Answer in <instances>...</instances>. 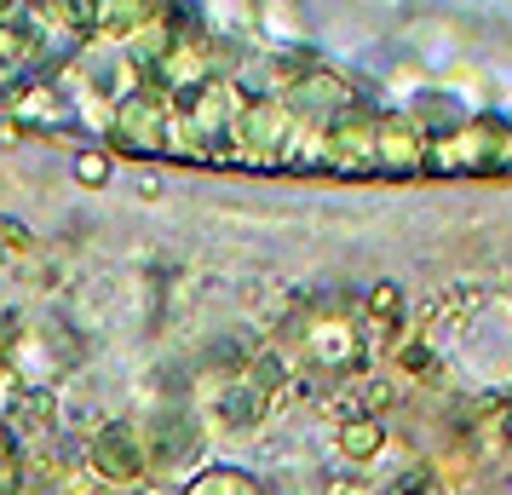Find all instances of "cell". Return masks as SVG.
Wrapping results in <instances>:
<instances>
[{"instance_id":"6da1fadb","label":"cell","mask_w":512,"mask_h":495,"mask_svg":"<svg viewBox=\"0 0 512 495\" xmlns=\"http://www.w3.org/2000/svg\"><path fill=\"white\" fill-rule=\"evenodd\" d=\"M507 139H512L507 121L466 116L455 133H438L426 144V162L438 173H489V167H507Z\"/></svg>"},{"instance_id":"7a4b0ae2","label":"cell","mask_w":512,"mask_h":495,"mask_svg":"<svg viewBox=\"0 0 512 495\" xmlns=\"http://www.w3.org/2000/svg\"><path fill=\"white\" fill-rule=\"evenodd\" d=\"M305 357L328 375H357L369 363V334L351 306H317L305 317Z\"/></svg>"},{"instance_id":"3957f363","label":"cell","mask_w":512,"mask_h":495,"mask_svg":"<svg viewBox=\"0 0 512 495\" xmlns=\"http://www.w3.org/2000/svg\"><path fill=\"white\" fill-rule=\"evenodd\" d=\"M173 116H179V104L150 81V87H139L133 98H121L116 104V116H110V139H116L121 150H133V156H156V150L173 144Z\"/></svg>"},{"instance_id":"277c9868","label":"cell","mask_w":512,"mask_h":495,"mask_svg":"<svg viewBox=\"0 0 512 495\" xmlns=\"http://www.w3.org/2000/svg\"><path fill=\"white\" fill-rule=\"evenodd\" d=\"M294 133H300V116H294L282 98H248L242 116H236L231 144L254 167H271V162H288V156H294Z\"/></svg>"},{"instance_id":"5b68a950","label":"cell","mask_w":512,"mask_h":495,"mask_svg":"<svg viewBox=\"0 0 512 495\" xmlns=\"http://www.w3.org/2000/svg\"><path fill=\"white\" fill-rule=\"evenodd\" d=\"M93 472L98 478H110V484H139L144 472H150V449H144V432L127 421H110L104 432L93 438Z\"/></svg>"},{"instance_id":"8992f818","label":"cell","mask_w":512,"mask_h":495,"mask_svg":"<svg viewBox=\"0 0 512 495\" xmlns=\"http://www.w3.org/2000/svg\"><path fill=\"white\" fill-rule=\"evenodd\" d=\"M144 449H150V467L156 472H173V467H185L190 455L202 449V426L190 421L185 409H162L156 426L144 432Z\"/></svg>"},{"instance_id":"52a82bcc","label":"cell","mask_w":512,"mask_h":495,"mask_svg":"<svg viewBox=\"0 0 512 495\" xmlns=\"http://www.w3.org/2000/svg\"><path fill=\"white\" fill-rule=\"evenodd\" d=\"M426 162V139H420L415 116H374V167H392V173H409V167Z\"/></svg>"},{"instance_id":"ba28073f","label":"cell","mask_w":512,"mask_h":495,"mask_svg":"<svg viewBox=\"0 0 512 495\" xmlns=\"http://www.w3.org/2000/svg\"><path fill=\"white\" fill-rule=\"evenodd\" d=\"M328 167H346V173L374 167V116L351 110L346 121L328 127Z\"/></svg>"},{"instance_id":"9c48e42d","label":"cell","mask_w":512,"mask_h":495,"mask_svg":"<svg viewBox=\"0 0 512 495\" xmlns=\"http://www.w3.org/2000/svg\"><path fill=\"white\" fill-rule=\"evenodd\" d=\"M6 116H18L24 127H64L70 121V104L52 81H18L12 98H6Z\"/></svg>"},{"instance_id":"30bf717a","label":"cell","mask_w":512,"mask_h":495,"mask_svg":"<svg viewBox=\"0 0 512 495\" xmlns=\"http://www.w3.org/2000/svg\"><path fill=\"white\" fill-rule=\"evenodd\" d=\"M185 495H265V490H259L254 472H242V467H208L190 478Z\"/></svg>"},{"instance_id":"8fae6325","label":"cell","mask_w":512,"mask_h":495,"mask_svg":"<svg viewBox=\"0 0 512 495\" xmlns=\"http://www.w3.org/2000/svg\"><path fill=\"white\" fill-rule=\"evenodd\" d=\"M380 444H386V426L374 421V415H357V421L340 426V455L346 461H374Z\"/></svg>"},{"instance_id":"7c38bea8","label":"cell","mask_w":512,"mask_h":495,"mask_svg":"<svg viewBox=\"0 0 512 495\" xmlns=\"http://www.w3.org/2000/svg\"><path fill=\"white\" fill-rule=\"evenodd\" d=\"M369 317H374V323H397V317H403V288H397V283H374Z\"/></svg>"},{"instance_id":"4fadbf2b","label":"cell","mask_w":512,"mask_h":495,"mask_svg":"<svg viewBox=\"0 0 512 495\" xmlns=\"http://www.w3.org/2000/svg\"><path fill=\"white\" fill-rule=\"evenodd\" d=\"M75 179H81V185H110V156H104V150H81V156H75Z\"/></svg>"},{"instance_id":"5bb4252c","label":"cell","mask_w":512,"mask_h":495,"mask_svg":"<svg viewBox=\"0 0 512 495\" xmlns=\"http://www.w3.org/2000/svg\"><path fill=\"white\" fill-rule=\"evenodd\" d=\"M18 490V444H12V426H0V495Z\"/></svg>"},{"instance_id":"9a60e30c","label":"cell","mask_w":512,"mask_h":495,"mask_svg":"<svg viewBox=\"0 0 512 495\" xmlns=\"http://www.w3.org/2000/svg\"><path fill=\"white\" fill-rule=\"evenodd\" d=\"M18 403H24V380H18L12 369H6V363H0V426H6V415H12Z\"/></svg>"},{"instance_id":"2e32d148","label":"cell","mask_w":512,"mask_h":495,"mask_svg":"<svg viewBox=\"0 0 512 495\" xmlns=\"http://www.w3.org/2000/svg\"><path fill=\"white\" fill-rule=\"evenodd\" d=\"M392 495H443V490L432 484V478H420V472H415V478H397Z\"/></svg>"},{"instance_id":"e0dca14e","label":"cell","mask_w":512,"mask_h":495,"mask_svg":"<svg viewBox=\"0 0 512 495\" xmlns=\"http://www.w3.org/2000/svg\"><path fill=\"white\" fill-rule=\"evenodd\" d=\"M0 363H6V340H0Z\"/></svg>"}]
</instances>
